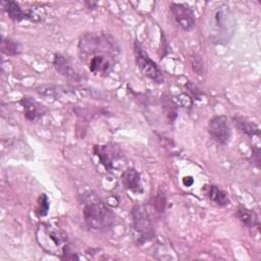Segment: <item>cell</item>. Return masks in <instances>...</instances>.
Masks as SVG:
<instances>
[{
    "label": "cell",
    "instance_id": "cell-6",
    "mask_svg": "<svg viewBox=\"0 0 261 261\" xmlns=\"http://www.w3.org/2000/svg\"><path fill=\"white\" fill-rule=\"evenodd\" d=\"M133 219L135 230L141 239L148 240L153 234V226L150 215L145 206H137L133 210Z\"/></svg>",
    "mask_w": 261,
    "mask_h": 261
},
{
    "label": "cell",
    "instance_id": "cell-10",
    "mask_svg": "<svg viewBox=\"0 0 261 261\" xmlns=\"http://www.w3.org/2000/svg\"><path fill=\"white\" fill-rule=\"evenodd\" d=\"M22 105L25 112V116L30 120H34L38 118L45 111V109L43 108V105H40L35 100H32L30 98H24L22 100Z\"/></svg>",
    "mask_w": 261,
    "mask_h": 261
},
{
    "label": "cell",
    "instance_id": "cell-4",
    "mask_svg": "<svg viewBox=\"0 0 261 261\" xmlns=\"http://www.w3.org/2000/svg\"><path fill=\"white\" fill-rule=\"evenodd\" d=\"M36 239L39 246L48 254L56 256L64 255L67 247V239L65 234L47 224H42L38 227Z\"/></svg>",
    "mask_w": 261,
    "mask_h": 261
},
{
    "label": "cell",
    "instance_id": "cell-11",
    "mask_svg": "<svg viewBox=\"0 0 261 261\" xmlns=\"http://www.w3.org/2000/svg\"><path fill=\"white\" fill-rule=\"evenodd\" d=\"M95 153L98 156L100 162L105 166V168L111 170V168L113 167V162L116 159L115 156H112L115 154V152L113 153V149H109L108 146H99L95 147Z\"/></svg>",
    "mask_w": 261,
    "mask_h": 261
},
{
    "label": "cell",
    "instance_id": "cell-8",
    "mask_svg": "<svg viewBox=\"0 0 261 261\" xmlns=\"http://www.w3.org/2000/svg\"><path fill=\"white\" fill-rule=\"evenodd\" d=\"M170 10L175 22L185 31H190L195 25V15L192 9L186 4L172 3Z\"/></svg>",
    "mask_w": 261,
    "mask_h": 261
},
{
    "label": "cell",
    "instance_id": "cell-15",
    "mask_svg": "<svg viewBox=\"0 0 261 261\" xmlns=\"http://www.w3.org/2000/svg\"><path fill=\"white\" fill-rule=\"evenodd\" d=\"M238 124H239V127L240 129L245 133L246 135L250 136V137H254V136H259V128L252 122H249V121H246L244 119L242 120H237Z\"/></svg>",
    "mask_w": 261,
    "mask_h": 261
},
{
    "label": "cell",
    "instance_id": "cell-14",
    "mask_svg": "<svg viewBox=\"0 0 261 261\" xmlns=\"http://www.w3.org/2000/svg\"><path fill=\"white\" fill-rule=\"evenodd\" d=\"M208 195L212 201H214L216 204H218L220 206H225L229 203V200H228L226 194L223 191L219 190L215 186L210 187Z\"/></svg>",
    "mask_w": 261,
    "mask_h": 261
},
{
    "label": "cell",
    "instance_id": "cell-18",
    "mask_svg": "<svg viewBox=\"0 0 261 261\" xmlns=\"http://www.w3.org/2000/svg\"><path fill=\"white\" fill-rule=\"evenodd\" d=\"M41 200V204H39V208L37 209V213L41 216L45 215L47 213V210H48V207H49V204H48V200H47V197L45 195H42V197L40 198Z\"/></svg>",
    "mask_w": 261,
    "mask_h": 261
},
{
    "label": "cell",
    "instance_id": "cell-7",
    "mask_svg": "<svg viewBox=\"0 0 261 261\" xmlns=\"http://www.w3.org/2000/svg\"><path fill=\"white\" fill-rule=\"evenodd\" d=\"M210 137L218 144H226L230 138V129L227 124V119L223 115L214 116L208 124Z\"/></svg>",
    "mask_w": 261,
    "mask_h": 261
},
{
    "label": "cell",
    "instance_id": "cell-9",
    "mask_svg": "<svg viewBox=\"0 0 261 261\" xmlns=\"http://www.w3.org/2000/svg\"><path fill=\"white\" fill-rule=\"evenodd\" d=\"M122 182L125 188L132 192H142L140 174L135 169H127L122 173Z\"/></svg>",
    "mask_w": 261,
    "mask_h": 261
},
{
    "label": "cell",
    "instance_id": "cell-17",
    "mask_svg": "<svg viewBox=\"0 0 261 261\" xmlns=\"http://www.w3.org/2000/svg\"><path fill=\"white\" fill-rule=\"evenodd\" d=\"M2 50L4 53L9 55H14L19 52L18 44L10 39H3L2 40Z\"/></svg>",
    "mask_w": 261,
    "mask_h": 261
},
{
    "label": "cell",
    "instance_id": "cell-3",
    "mask_svg": "<svg viewBox=\"0 0 261 261\" xmlns=\"http://www.w3.org/2000/svg\"><path fill=\"white\" fill-rule=\"evenodd\" d=\"M83 216L87 226L95 231H105L114 223L111 210L97 197L88 196L84 201Z\"/></svg>",
    "mask_w": 261,
    "mask_h": 261
},
{
    "label": "cell",
    "instance_id": "cell-13",
    "mask_svg": "<svg viewBox=\"0 0 261 261\" xmlns=\"http://www.w3.org/2000/svg\"><path fill=\"white\" fill-rule=\"evenodd\" d=\"M4 9L7 12L8 16L13 19V20H21V19H27V11H23L20 6L13 1H6L3 2Z\"/></svg>",
    "mask_w": 261,
    "mask_h": 261
},
{
    "label": "cell",
    "instance_id": "cell-16",
    "mask_svg": "<svg viewBox=\"0 0 261 261\" xmlns=\"http://www.w3.org/2000/svg\"><path fill=\"white\" fill-rule=\"evenodd\" d=\"M238 216L248 226H255V224L257 223L255 214L250 212V211H248L247 209H244V208L240 209L238 211Z\"/></svg>",
    "mask_w": 261,
    "mask_h": 261
},
{
    "label": "cell",
    "instance_id": "cell-5",
    "mask_svg": "<svg viewBox=\"0 0 261 261\" xmlns=\"http://www.w3.org/2000/svg\"><path fill=\"white\" fill-rule=\"evenodd\" d=\"M135 56L139 68L146 76H148L157 84L163 83L164 77L162 71L159 69L157 64L150 58V56L144 51V49L138 42L135 43Z\"/></svg>",
    "mask_w": 261,
    "mask_h": 261
},
{
    "label": "cell",
    "instance_id": "cell-12",
    "mask_svg": "<svg viewBox=\"0 0 261 261\" xmlns=\"http://www.w3.org/2000/svg\"><path fill=\"white\" fill-rule=\"evenodd\" d=\"M54 66L56 70L62 75L68 77H75L77 75L74 69L71 67V64L68 62V60L64 56H61L59 54L55 55L54 57Z\"/></svg>",
    "mask_w": 261,
    "mask_h": 261
},
{
    "label": "cell",
    "instance_id": "cell-2",
    "mask_svg": "<svg viewBox=\"0 0 261 261\" xmlns=\"http://www.w3.org/2000/svg\"><path fill=\"white\" fill-rule=\"evenodd\" d=\"M208 36L217 44L227 43L234 34L237 21L233 13L226 5L213 9L208 19Z\"/></svg>",
    "mask_w": 261,
    "mask_h": 261
},
{
    "label": "cell",
    "instance_id": "cell-1",
    "mask_svg": "<svg viewBox=\"0 0 261 261\" xmlns=\"http://www.w3.org/2000/svg\"><path fill=\"white\" fill-rule=\"evenodd\" d=\"M81 59L94 74L106 75L115 65L119 48L115 40L108 34L88 33L79 42Z\"/></svg>",
    "mask_w": 261,
    "mask_h": 261
},
{
    "label": "cell",
    "instance_id": "cell-19",
    "mask_svg": "<svg viewBox=\"0 0 261 261\" xmlns=\"http://www.w3.org/2000/svg\"><path fill=\"white\" fill-rule=\"evenodd\" d=\"M169 104H170V101H169V100H168V101H166V102L164 103V105H166V106H167V105L169 106ZM171 113H172V114H175V112H174V111H172V109H170V107H169V115H171Z\"/></svg>",
    "mask_w": 261,
    "mask_h": 261
}]
</instances>
